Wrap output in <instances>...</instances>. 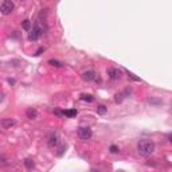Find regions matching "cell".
Returning a JSON list of instances; mask_svg holds the SVG:
<instances>
[{
	"label": "cell",
	"instance_id": "1",
	"mask_svg": "<svg viewBox=\"0 0 172 172\" xmlns=\"http://www.w3.org/2000/svg\"><path fill=\"white\" fill-rule=\"evenodd\" d=\"M137 151L141 156H151L155 152V143L151 140H140L137 144Z\"/></svg>",
	"mask_w": 172,
	"mask_h": 172
},
{
	"label": "cell",
	"instance_id": "2",
	"mask_svg": "<svg viewBox=\"0 0 172 172\" xmlns=\"http://www.w3.org/2000/svg\"><path fill=\"white\" fill-rule=\"evenodd\" d=\"M14 8H15V4H14V2H11V0H4V2H2V4H0V11H2L3 15H10L14 11Z\"/></svg>",
	"mask_w": 172,
	"mask_h": 172
},
{
	"label": "cell",
	"instance_id": "3",
	"mask_svg": "<svg viewBox=\"0 0 172 172\" xmlns=\"http://www.w3.org/2000/svg\"><path fill=\"white\" fill-rule=\"evenodd\" d=\"M42 34H43V28L39 27V26H35L30 31V34H28V41H32V42L36 41V39H39L42 36Z\"/></svg>",
	"mask_w": 172,
	"mask_h": 172
},
{
	"label": "cell",
	"instance_id": "4",
	"mask_svg": "<svg viewBox=\"0 0 172 172\" xmlns=\"http://www.w3.org/2000/svg\"><path fill=\"white\" fill-rule=\"evenodd\" d=\"M77 133H78V137H79L81 140H89V139L91 137V134H93V133H91V129L88 128V127L79 128Z\"/></svg>",
	"mask_w": 172,
	"mask_h": 172
},
{
	"label": "cell",
	"instance_id": "5",
	"mask_svg": "<svg viewBox=\"0 0 172 172\" xmlns=\"http://www.w3.org/2000/svg\"><path fill=\"white\" fill-rule=\"evenodd\" d=\"M108 75L112 79H120L122 75V71L117 67H109L108 69Z\"/></svg>",
	"mask_w": 172,
	"mask_h": 172
},
{
	"label": "cell",
	"instance_id": "6",
	"mask_svg": "<svg viewBox=\"0 0 172 172\" xmlns=\"http://www.w3.org/2000/svg\"><path fill=\"white\" fill-rule=\"evenodd\" d=\"M0 125H2L3 129H8V128L14 127V125H16V120H14V118H3L2 121H0Z\"/></svg>",
	"mask_w": 172,
	"mask_h": 172
},
{
	"label": "cell",
	"instance_id": "7",
	"mask_svg": "<svg viewBox=\"0 0 172 172\" xmlns=\"http://www.w3.org/2000/svg\"><path fill=\"white\" fill-rule=\"evenodd\" d=\"M96 77H97V74L94 73L93 70H88V71H85L84 74H82V79L86 82H89V81H94L96 79Z\"/></svg>",
	"mask_w": 172,
	"mask_h": 172
},
{
	"label": "cell",
	"instance_id": "8",
	"mask_svg": "<svg viewBox=\"0 0 172 172\" xmlns=\"http://www.w3.org/2000/svg\"><path fill=\"white\" fill-rule=\"evenodd\" d=\"M26 116H27V118H30V120H35L36 117H38V112H36V109L30 108V109H27V112H26Z\"/></svg>",
	"mask_w": 172,
	"mask_h": 172
},
{
	"label": "cell",
	"instance_id": "9",
	"mask_svg": "<svg viewBox=\"0 0 172 172\" xmlns=\"http://www.w3.org/2000/svg\"><path fill=\"white\" fill-rule=\"evenodd\" d=\"M128 93H131V90H125L124 93H117L116 96H114V101H116L117 104H121V102H122V100L125 98V96H127Z\"/></svg>",
	"mask_w": 172,
	"mask_h": 172
},
{
	"label": "cell",
	"instance_id": "10",
	"mask_svg": "<svg viewBox=\"0 0 172 172\" xmlns=\"http://www.w3.org/2000/svg\"><path fill=\"white\" fill-rule=\"evenodd\" d=\"M58 136H57V134H51L50 136V139H48V141H47V144H48V147H55L57 144H58Z\"/></svg>",
	"mask_w": 172,
	"mask_h": 172
},
{
	"label": "cell",
	"instance_id": "11",
	"mask_svg": "<svg viewBox=\"0 0 172 172\" xmlns=\"http://www.w3.org/2000/svg\"><path fill=\"white\" fill-rule=\"evenodd\" d=\"M24 167L27 168V170H32L34 167H35V163H34L32 159H30V157H27V159H24Z\"/></svg>",
	"mask_w": 172,
	"mask_h": 172
},
{
	"label": "cell",
	"instance_id": "12",
	"mask_svg": "<svg viewBox=\"0 0 172 172\" xmlns=\"http://www.w3.org/2000/svg\"><path fill=\"white\" fill-rule=\"evenodd\" d=\"M77 114H78V112H77L75 109H67V110L63 112V116L69 117V118H71V117H75Z\"/></svg>",
	"mask_w": 172,
	"mask_h": 172
},
{
	"label": "cell",
	"instance_id": "13",
	"mask_svg": "<svg viewBox=\"0 0 172 172\" xmlns=\"http://www.w3.org/2000/svg\"><path fill=\"white\" fill-rule=\"evenodd\" d=\"M96 110H97V113H98L100 116H104V114H106L108 108L105 106V105H98V106L96 108Z\"/></svg>",
	"mask_w": 172,
	"mask_h": 172
},
{
	"label": "cell",
	"instance_id": "14",
	"mask_svg": "<svg viewBox=\"0 0 172 172\" xmlns=\"http://www.w3.org/2000/svg\"><path fill=\"white\" fill-rule=\"evenodd\" d=\"M81 100L82 101H86V102H93L94 101V97L91 94H81Z\"/></svg>",
	"mask_w": 172,
	"mask_h": 172
},
{
	"label": "cell",
	"instance_id": "15",
	"mask_svg": "<svg viewBox=\"0 0 172 172\" xmlns=\"http://www.w3.org/2000/svg\"><path fill=\"white\" fill-rule=\"evenodd\" d=\"M22 27H23V30H26V31H30V30H31V22L28 20V19H26V20H23V22H22Z\"/></svg>",
	"mask_w": 172,
	"mask_h": 172
},
{
	"label": "cell",
	"instance_id": "16",
	"mask_svg": "<svg viewBox=\"0 0 172 172\" xmlns=\"http://www.w3.org/2000/svg\"><path fill=\"white\" fill-rule=\"evenodd\" d=\"M66 148H67V145H66V144H62V145H59V148H58V152H57V156H59V157H61L62 155L65 153Z\"/></svg>",
	"mask_w": 172,
	"mask_h": 172
},
{
	"label": "cell",
	"instance_id": "17",
	"mask_svg": "<svg viewBox=\"0 0 172 172\" xmlns=\"http://www.w3.org/2000/svg\"><path fill=\"white\" fill-rule=\"evenodd\" d=\"M48 65H51V66H55V67H61L62 63L59 61H57V59H50L48 61Z\"/></svg>",
	"mask_w": 172,
	"mask_h": 172
},
{
	"label": "cell",
	"instance_id": "18",
	"mask_svg": "<svg viewBox=\"0 0 172 172\" xmlns=\"http://www.w3.org/2000/svg\"><path fill=\"white\" fill-rule=\"evenodd\" d=\"M127 74H128L129 77H131L132 79H133V81H136V82H140V81H141V79H140L139 77H136V75H134L133 73H131V71H129V70H127Z\"/></svg>",
	"mask_w": 172,
	"mask_h": 172
},
{
	"label": "cell",
	"instance_id": "19",
	"mask_svg": "<svg viewBox=\"0 0 172 172\" xmlns=\"http://www.w3.org/2000/svg\"><path fill=\"white\" fill-rule=\"evenodd\" d=\"M109 151H110V153H118V147H116V145H110V148H109Z\"/></svg>",
	"mask_w": 172,
	"mask_h": 172
},
{
	"label": "cell",
	"instance_id": "20",
	"mask_svg": "<svg viewBox=\"0 0 172 172\" xmlns=\"http://www.w3.org/2000/svg\"><path fill=\"white\" fill-rule=\"evenodd\" d=\"M43 51H45V48H43V47H39V48H38V50H36L35 55H36V57H38V55H41V54L43 53Z\"/></svg>",
	"mask_w": 172,
	"mask_h": 172
},
{
	"label": "cell",
	"instance_id": "21",
	"mask_svg": "<svg viewBox=\"0 0 172 172\" xmlns=\"http://www.w3.org/2000/svg\"><path fill=\"white\" fill-rule=\"evenodd\" d=\"M5 164H7V160H5L4 156H2V165H5Z\"/></svg>",
	"mask_w": 172,
	"mask_h": 172
},
{
	"label": "cell",
	"instance_id": "22",
	"mask_svg": "<svg viewBox=\"0 0 172 172\" xmlns=\"http://www.w3.org/2000/svg\"><path fill=\"white\" fill-rule=\"evenodd\" d=\"M8 82H10L11 85H14V84H15V79H11V78H10V79H8Z\"/></svg>",
	"mask_w": 172,
	"mask_h": 172
},
{
	"label": "cell",
	"instance_id": "23",
	"mask_svg": "<svg viewBox=\"0 0 172 172\" xmlns=\"http://www.w3.org/2000/svg\"><path fill=\"white\" fill-rule=\"evenodd\" d=\"M170 139H171V140H170V141L172 143V134H170Z\"/></svg>",
	"mask_w": 172,
	"mask_h": 172
},
{
	"label": "cell",
	"instance_id": "24",
	"mask_svg": "<svg viewBox=\"0 0 172 172\" xmlns=\"http://www.w3.org/2000/svg\"><path fill=\"white\" fill-rule=\"evenodd\" d=\"M91 172H98V171H96V170H91Z\"/></svg>",
	"mask_w": 172,
	"mask_h": 172
}]
</instances>
